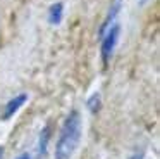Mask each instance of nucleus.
Returning a JSON list of instances; mask_svg holds the SVG:
<instances>
[{"instance_id": "nucleus-1", "label": "nucleus", "mask_w": 160, "mask_h": 159, "mask_svg": "<svg viewBox=\"0 0 160 159\" xmlns=\"http://www.w3.org/2000/svg\"><path fill=\"white\" fill-rule=\"evenodd\" d=\"M83 133V123L78 111H71L67 118L64 119V124L60 128V135L55 145V159H71L76 152L78 145L81 142Z\"/></svg>"}, {"instance_id": "nucleus-2", "label": "nucleus", "mask_w": 160, "mask_h": 159, "mask_svg": "<svg viewBox=\"0 0 160 159\" xmlns=\"http://www.w3.org/2000/svg\"><path fill=\"white\" fill-rule=\"evenodd\" d=\"M119 33H121V26L117 23L110 24L102 33V59H103V62H108V59L114 54L115 45H117V40H119Z\"/></svg>"}, {"instance_id": "nucleus-3", "label": "nucleus", "mask_w": 160, "mask_h": 159, "mask_svg": "<svg viewBox=\"0 0 160 159\" xmlns=\"http://www.w3.org/2000/svg\"><path fill=\"white\" fill-rule=\"evenodd\" d=\"M26 100H28V95H26V93H19V95L14 97V99H11L7 104H5L2 118H4V119H9V118H12V116H14V114L18 112V111L26 104Z\"/></svg>"}, {"instance_id": "nucleus-4", "label": "nucleus", "mask_w": 160, "mask_h": 159, "mask_svg": "<svg viewBox=\"0 0 160 159\" xmlns=\"http://www.w3.org/2000/svg\"><path fill=\"white\" fill-rule=\"evenodd\" d=\"M64 16V3L62 2H55L50 5L48 9V23L50 24H59L62 21Z\"/></svg>"}, {"instance_id": "nucleus-5", "label": "nucleus", "mask_w": 160, "mask_h": 159, "mask_svg": "<svg viewBox=\"0 0 160 159\" xmlns=\"http://www.w3.org/2000/svg\"><path fill=\"white\" fill-rule=\"evenodd\" d=\"M88 109H90L91 112H97V111L100 109V95H98V93H93V95L88 99Z\"/></svg>"}, {"instance_id": "nucleus-6", "label": "nucleus", "mask_w": 160, "mask_h": 159, "mask_svg": "<svg viewBox=\"0 0 160 159\" xmlns=\"http://www.w3.org/2000/svg\"><path fill=\"white\" fill-rule=\"evenodd\" d=\"M18 159H31V157H29V154H21Z\"/></svg>"}, {"instance_id": "nucleus-7", "label": "nucleus", "mask_w": 160, "mask_h": 159, "mask_svg": "<svg viewBox=\"0 0 160 159\" xmlns=\"http://www.w3.org/2000/svg\"><path fill=\"white\" fill-rule=\"evenodd\" d=\"M129 159H145L143 156H132V157H129Z\"/></svg>"}, {"instance_id": "nucleus-8", "label": "nucleus", "mask_w": 160, "mask_h": 159, "mask_svg": "<svg viewBox=\"0 0 160 159\" xmlns=\"http://www.w3.org/2000/svg\"><path fill=\"white\" fill-rule=\"evenodd\" d=\"M2 156H4V147L0 145V159H2Z\"/></svg>"}]
</instances>
